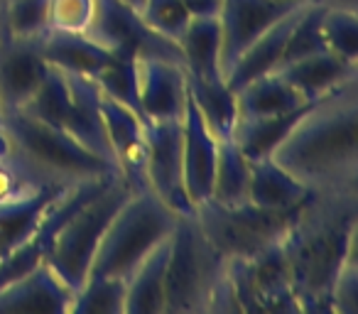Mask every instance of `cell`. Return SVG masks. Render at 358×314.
Here are the masks:
<instances>
[{"mask_svg": "<svg viewBox=\"0 0 358 314\" xmlns=\"http://www.w3.org/2000/svg\"><path fill=\"white\" fill-rule=\"evenodd\" d=\"M99 104L106 125V138H108L120 177L130 187V192L150 190L148 177H145V118L125 104L110 99L101 89Z\"/></svg>", "mask_w": 358, "mask_h": 314, "instance_id": "4fadbf2b", "label": "cell"}, {"mask_svg": "<svg viewBox=\"0 0 358 314\" xmlns=\"http://www.w3.org/2000/svg\"><path fill=\"white\" fill-rule=\"evenodd\" d=\"M138 13L150 30H155L157 35L167 37L172 42H179V37L185 35L187 25L192 20L189 10L185 8L182 0H143Z\"/></svg>", "mask_w": 358, "mask_h": 314, "instance_id": "836d02e7", "label": "cell"}, {"mask_svg": "<svg viewBox=\"0 0 358 314\" xmlns=\"http://www.w3.org/2000/svg\"><path fill=\"white\" fill-rule=\"evenodd\" d=\"M270 160L309 192H358V76L309 104Z\"/></svg>", "mask_w": 358, "mask_h": 314, "instance_id": "7a4b0ae2", "label": "cell"}, {"mask_svg": "<svg viewBox=\"0 0 358 314\" xmlns=\"http://www.w3.org/2000/svg\"><path fill=\"white\" fill-rule=\"evenodd\" d=\"M6 37L40 40L50 32V0H3Z\"/></svg>", "mask_w": 358, "mask_h": 314, "instance_id": "f546056e", "label": "cell"}, {"mask_svg": "<svg viewBox=\"0 0 358 314\" xmlns=\"http://www.w3.org/2000/svg\"><path fill=\"white\" fill-rule=\"evenodd\" d=\"M192 17H219L221 0H182Z\"/></svg>", "mask_w": 358, "mask_h": 314, "instance_id": "8d00e7d4", "label": "cell"}, {"mask_svg": "<svg viewBox=\"0 0 358 314\" xmlns=\"http://www.w3.org/2000/svg\"><path fill=\"white\" fill-rule=\"evenodd\" d=\"M329 312L356 314L358 312V253L348 255L334 280L329 294Z\"/></svg>", "mask_w": 358, "mask_h": 314, "instance_id": "d590c367", "label": "cell"}, {"mask_svg": "<svg viewBox=\"0 0 358 314\" xmlns=\"http://www.w3.org/2000/svg\"><path fill=\"white\" fill-rule=\"evenodd\" d=\"M250 190V160L241 152L234 138H219L214 182H211V201L219 204H245Z\"/></svg>", "mask_w": 358, "mask_h": 314, "instance_id": "484cf974", "label": "cell"}, {"mask_svg": "<svg viewBox=\"0 0 358 314\" xmlns=\"http://www.w3.org/2000/svg\"><path fill=\"white\" fill-rule=\"evenodd\" d=\"M86 37L108 50L113 57H164L182 64V50L177 42L157 35L143 22L140 13L123 0H96Z\"/></svg>", "mask_w": 358, "mask_h": 314, "instance_id": "9c48e42d", "label": "cell"}, {"mask_svg": "<svg viewBox=\"0 0 358 314\" xmlns=\"http://www.w3.org/2000/svg\"><path fill=\"white\" fill-rule=\"evenodd\" d=\"M94 8L96 0H50V30L84 35L94 17Z\"/></svg>", "mask_w": 358, "mask_h": 314, "instance_id": "e575fe53", "label": "cell"}, {"mask_svg": "<svg viewBox=\"0 0 358 314\" xmlns=\"http://www.w3.org/2000/svg\"><path fill=\"white\" fill-rule=\"evenodd\" d=\"M123 3H128V6L135 8V10H140V6H143V0H123Z\"/></svg>", "mask_w": 358, "mask_h": 314, "instance_id": "60d3db41", "label": "cell"}, {"mask_svg": "<svg viewBox=\"0 0 358 314\" xmlns=\"http://www.w3.org/2000/svg\"><path fill=\"white\" fill-rule=\"evenodd\" d=\"M50 64L40 52V40H0V99L6 110L22 108L40 89Z\"/></svg>", "mask_w": 358, "mask_h": 314, "instance_id": "e0dca14e", "label": "cell"}, {"mask_svg": "<svg viewBox=\"0 0 358 314\" xmlns=\"http://www.w3.org/2000/svg\"><path fill=\"white\" fill-rule=\"evenodd\" d=\"M3 128L10 138L13 150L47 180L81 185V182L120 177L115 165L91 152L62 128H55L22 108L6 110Z\"/></svg>", "mask_w": 358, "mask_h": 314, "instance_id": "277c9868", "label": "cell"}, {"mask_svg": "<svg viewBox=\"0 0 358 314\" xmlns=\"http://www.w3.org/2000/svg\"><path fill=\"white\" fill-rule=\"evenodd\" d=\"M304 110L307 108L287 115H273V118H238L234 123V130H231V138L248 160L270 157L275 148L287 138V133Z\"/></svg>", "mask_w": 358, "mask_h": 314, "instance_id": "4316f807", "label": "cell"}, {"mask_svg": "<svg viewBox=\"0 0 358 314\" xmlns=\"http://www.w3.org/2000/svg\"><path fill=\"white\" fill-rule=\"evenodd\" d=\"M302 6L294 8L289 15H285L280 22H275V25L270 27V30H265L260 37H255V40L236 57V62L224 74L226 86H229L231 91H238L241 86H245L248 81L278 69L285 57L289 32H292V25H294V20H297L299 10H302Z\"/></svg>", "mask_w": 358, "mask_h": 314, "instance_id": "ffe728a7", "label": "cell"}, {"mask_svg": "<svg viewBox=\"0 0 358 314\" xmlns=\"http://www.w3.org/2000/svg\"><path fill=\"white\" fill-rule=\"evenodd\" d=\"M324 8H341V10H358V0H319Z\"/></svg>", "mask_w": 358, "mask_h": 314, "instance_id": "74e56055", "label": "cell"}, {"mask_svg": "<svg viewBox=\"0 0 358 314\" xmlns=\"http://www.w3.org/2000/svg\"><path fill=\"white\" fill-rule=\"evenodd\" d=\"M322 15H324V6L319 0H307V3H304L297 20H294V25H292V32H289L282 62H292V59H299V57L317 55V52L327 50L324 35H322ZM282 62H280V64H282Z\"/></svg>", "mask_w": 358, "mask_h": 314, "instance_id": "4dcf8cb0", "label": "cell"}, {"mask_svg": "<svg viewBox=\"0 0 358 314\" xmlns=\"http://www.w3.org/2000/svg\"><path fill=\"white\" fill-rule=\"evenodd\" d=\"M135 91L145 120L182 118L189 99L187 69L164 57H135Z\"/></svg>", "mask_w": 358, "mask_h": 314, "instance_id": "8fae6325", "label": "cell"}, {"mask_svg": "<svg viewBox=\"0 0 358 314\" xmlns=\"http://www.w3.org/2000/svg\"><path fill=\"white\" fill-rule=\"evenodd\" d=\"M76 185L47 182L40 190L0 206V260L20 250L47 221L59 199Z\"/></svg>", "mask_w": 358, "mask_h": 314, "instance_id": "2e32d148", "label": "cell"}, {"mask_svg": "<svg viewBox=\"0 0 358 314\" xmlns=\"http://www.w3.org/2000/svg\"><path fill=\"white\" fill-rule=\"evenodd\" d=\"M177 216L155 192H130L106 226L89 275L128 280L135 265L172 234Z\"/></svg>", "mask_w": 358, "mask_h": 314, "instance_id": "5b68a950", "label": "cell"}, {"mask_svg": "<svg viewBox=\"0 0 358 314\" xmlns=\"http://www.w3.org/2000/svg\"><path fill=\"white\" fill-rule=\"evenodd\" d=\"M294 211L260 209L250 201L229 206L204 199L194 206V219L209 243L226 260H245L280 243Z\"/></svg>", "mask_w": 358, "mask_h": 314, "instance_id": "52a82bcc", "label": "cell"}, {"mask_svg": "<svg viewBox=\"0 0 358 314\" xmlns=\"http://www.w3.org/2000/svg\"><path fill=\"white\" fill-rule=\"evenodd\" d=\"M299 312H329L341 265L358 253V192H312L282 236Z\"/></svg>", "mask_w": 358, "mask_h": 314, "instance_id": "6da1fadb", "label": "cell"}, {"mask_svg": "<svg viewBox=\"0 0 358 314\" xmlns=\"http://www.w3.org/2000/svg\"><path fill=\"white\" fill-rule=\"evenodd\" d=\"M125 280L89 275L81 290L74 294L69 314H123Z\"/></svg>", "mask_w": 358, "mask_h": 314, "instance_id": "f1b7e54d", "label": "cell"}, {"mask_svg": "<svg viewBox=\"0 0 358 314\" xmlns=\"http://www.w3.org/2000/svg\"><path fill=\"white\" fill-rule=\"evenodd\" d=\"M40 52L47 64L69 74L89 76V79H94L106 64L113 62V55L108 50L96 45L91 37L81 32L50 30L40 37Z\"/></svg>", "mask_w": 358, "mask_h": 314, "instance_id": "44dd1931", "label": "cell"}, {"mask_svg": "<svg viewBox=\"0 0 358 314\" xmlns=\"http://www.w3.org/2000/svg\"><path fill=\"white\" fill-rule=\"evenodd\" d=\"M10 150H13V145H10V138H8L6 128H3V125H0V155L10 152Z\"/></svg>", "mask_w": 358, "mask_h": 314, "instance_id": "f35d334b", "label": "cell"}, {"mask_svg": "<svg viewBox=\"0 0 358 314\" xmlns=\"http://www.w3.org/2000/svg\"><path fill=\"white\" fill-rule=\"evenodd\" d=\"M177 45L182 50V64L189 76L201 81L224 79L219 17H192Z\"/></svg>", "mask_w": 358, "mask_h": 314, "instance_id": "cb8c5ba5", "label": "cell"}, {"mask_svg": "<svg viewBox=\"0 0 358 314\" xmlns=\"http://www.w3.org/2000/svg\"><path fill=\"white\" fill-rule=\"evenodd\" d=\"M128 194L130 187L125 185L123 177H113L103 190L89 197L81 206H76L52 236L45 263L69 285L74 294L89 278L106 226L113 219L118 206L128 199Z\"/></svg>", "mask_w": 358, "mask_h": 314, "instance_id": "8992f818", "label": "cell"}, {"mask_svg": "<svg viewBox=\"0 0 358 314\" xmlns=\"http://www.w3.org/2000/svg\"><path fill=\"white\" fill-rule=\"evenodd\" d=\"M312 192L270 157L250 160L248 201L270 211H294Z\"/></svg>", "mask_w": 358, "mask_h": 314, "instance_id": "d4e9b609", "label": "cell"}, {"mask_svg": "<svg viewBox=\"0 0 358 314\" xmlns=\"http://www.w3.org/2000/svg\"><path fill=\"white\" fill-rule=\"evenodd\" d=\"M182 118L145 120V177L150 192H155L169 209L177 214H189L194 209L185 192Z\"/></svg>", "mask_w": 358, "mask_h": 314, "instance_id": "30bf717a", "label": "cell"}, {"mask_svg": "<svg viewBox=\"0 0 358 314\" xmlns=\"http://www.w3.org/2000/svg\"><path fill=\"white\" fill-rule=\"evenodd\" d=\"M47 182H55V180H47L45 175H40L35 167H30L22 160L15 150L0 155V206L10 204V201L40 190Z\"/></svg>", "mask_w": 358, "mask_h": 314, "instance_id": "d6a6232c", "label": "cell"}, {"mask_svg": "<svg viewBox=\"0 0 358 314\" xmlns=\"http://www.w3.org/2000/svg\"><path fill=\"white\" fill-rule=\"evenodd\" d=\"M187 86L216 138H229L236 123V94L226 86V79L201 81L187 74Z\"/></svg>", "mask_w": 358, "mask_h": 314, "instance_id": "83f0119b", "label": "cell"}, {"mask_svg": "<svg viewBox=\"0 0 358 314\" xmlns=\"http://www.w3.org/2000/svg\"><path fill=\"white\" fill-rule=\"evenodd\" d=\"M224 278L226 258L209 243L194 211L179 214L169 234L164 314H211V302Z\"/></svg>", "mask_w": 358, "mask_h": 314, "instance_id": "3957f363", "label": "cell"}, {"mask_svg": "<svg viewBox=\"0 0 358 314\" xmlns=\"http://www.w3.org/2000/svg\"><path fill=\"white\" fill-rule=\"evenodd\" d=\"M307 104H317L324 96L341 89L346 81L358 76V62H348L334 52L324 50L317 55L299 57L292 62H282L275 69Z\"/></svg>", "mask_w": 358, "mask_h": 314, "instance_id": "ac0fdd59", "label": "cell"}, {"mask_svg": "<svg viewBox=\"0 0 358 314\" xmlns=\"http://www.w3.org/2000/svg\"><path fill=\"white\" fill-rule=\"evenodd\" d=\"M71 302V287L45 260L0 287V312L69 314Z\"/></svg>", "mask_w": 358, "mask_h": 314, "instance_id": "9a60e30c", "label": "cell"}, {"mask_svg": "<svg viewBox=\"0 0 358 314\" xmlns=\"http://www.w3.org/2000/svg\"><path fill=\"white\" fill-rule=\"evenodd\" d=\"M3 115H6V104H3V99H0V125H3Z\"/></svg>", "mask_w": 358, "mask_h": 314, "instance_id": "b9f144b4", "label": "cell"}, {"mask_svg": "<svg viewBox=\"0 0 358 314\" xmlns=\"http://www.w3.org/2000/svg\"><path fill=\"white\" fill-rule=\"evenodd\" d=\"M307 0H221V66L224 74L236 57L265 30Z\"/></svg>", "mask_w": 358, "mask_h": 314, "instance_id": "7c38bea8", "label": "cell"}, {"mask_svg": "<svg viewBox=\"0 0 358 314\" xmlns=\"http://www.w3.org/2000/svg\"><path fill=\"white\" fill-rule=\"evenodd\" d=\"M185 140H182V162H185V192L194 209L204 199L211 197V182H214L216 155H219V138L209 128L206 118L201 115L194 99H187L185 118Z\"/></svg>", "mask_w": 358, "mask_h": 314, "instance_id": "5bb4252c", "label": "cell"}, {"mask_svg": "<svg viewBox=\"0 0 358 314\" xmlns=\"http://www.w3.org/2000/svg\"><path fill=\"white\" fill-rule=\"evenodd\" d=\"M169 258V236L157 243L125 280L123 314H164V273Z\"/></svg>", "mask_w": 358, "mask_h": 314, "instance_id": "603a6c76", "label": "cell"}, {"mask_svg": "<svg viewBox=\"0 0 358 314\" xmlns=\"http://www.w3.org/2000/svg\"><path fill=\"white\" fill-rule=\"evenodd\" d=\"M322 35L329 52L348 62H358V10L324 8Z\"/></svg>", "mask_w": 358, "mask_h": 314, "instance_id": "1f68e13d", "label": "cell"}, {"mask_svg": "<svg viewBox=\"0 0 358 314\" xmlns=\"http://www.w3.org/2000/svg\"><path fill=\"white\" fill-rule=\"evenodd\" d=\"M226 278L241 312H299L282 243L245 260H226Z\"/></svg>", "mask_w": 358, "mask_h": 314, "instance_id": "ba28073f", "label": "cell"}, {"mask_svg": "<svg viewBox=\"0 0 358 314\" xmlns=\"http://www.w3.org/2000/svg\"><path fill=\"white\" fill-rule=\"evenodd\" d=\"M66 76H69V101H66L64 118H62V130L69 133L74 140H79L91 152L115 165L108 138H106L103 115H101L99 86L89 76L69 74V71H66Z\"/></svg>", "mask_w": 358, "mask_h": 314, "instance_id": "d6986e66", "label": "cell"}, {"mask_svg": "<svg viewBox=\"0 0 358 314\" xmlns=\"http://www.w3.org/2000/svg\"><path fill=\"white\" fill-rule=\"evenodd\" d=\"M236 94V120L238 118H273L307 108V101L280 74L270 71L241 86Z\"/></svg>", "mask_w": 358, "mask_h": 314, "instance_id": "7402d4cb", "label": "cell"}, {"mask_svg": "<svg viewBox=\"0 0 358 314\" xmlns=\"http://www.w3.org/2000/svg\"><path fill=\"white\" fill-rule=\"evenodd\" d=\"M6 37V30H3V0H0V40Z\"/></svg>", "mask_w": 358, "mask_h": 314, "instance_id": "ab89813d", "label": "cell"}]
</instances>
